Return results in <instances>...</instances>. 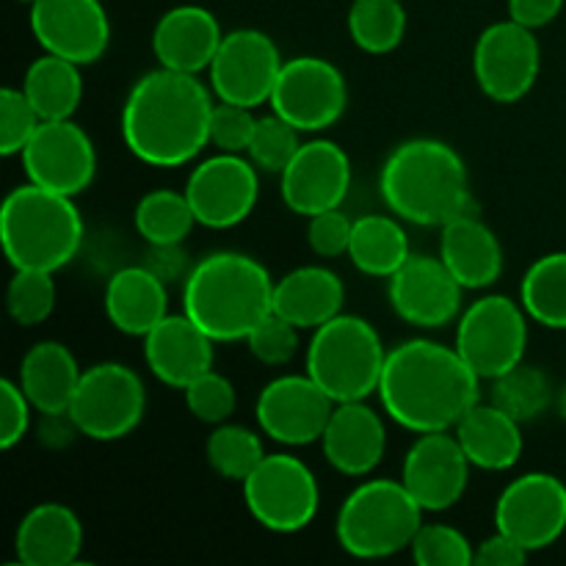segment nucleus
<instances>
[{"label":"nucleus","mask_w":566,"mask_h":566,"mask_svg":"<svg viewBox=\"0 0 566 566\" xmlns=\"http://www.w3.org/2000/svg\"><path fill=\"white\" fill-rule=\"evenodd\" d=\"M216 97L199 75L158 66L133 83L122 105V142L147 166L177 169L210 144Z\"/></svg>","instance_id":"f257e3e1"},{"label":"nucleus","mask_w":566,"mask_h":566,"mask_svg":"<svg viewBox=\"0 0 566 566\" xmlns=\"http://www.w3.org/2000/svg\"><path fill=\"white\" fill-rule=\"evenodd\" d=\"M376 396L387 418L412 434L451 431L481 401V379L457 346L415 337L387 352Z\"/></svg>","instance_id":"f03ea898"},{"label":"nucleus","mask_w":566,"mask_h":566,"mask_svg":"<svg viewBox=\"0 0 566 566\" xmlns=\"http://www.w3.org/2000/svg\"><path fill=\"white\" fill-rule=\"evenodd\" d=\"M379 193L392 216L415 227H442L473 210L468 164L440 138L396 144L381 164Z\"/></svg>","instance_id":"7ed1b4c3"},{"label":"nucleus","mask_w":566,"mask_h":566,"mask_svg":"<svg viewBox=\"0 0 566 566\" xmlns=\"http://www.w3.org/2000/svg\"><path fill=\"white\" fill-rule=\"evenodd\" d=\"M274 282L252 254L213 252L182 282V313L216 343L247 340L274 313Z\"/></svg>","instance_id":"20e7f679"},{"label":"nucleus","mask_w":566,"mask_h":566,"mask_svg":"<svg viewBox=\"0 0 566 566\" xmlns=\"http://www.w3.org/2000/svg\"><path fill=\"white\" fill-rule=\"evenodd\" d=\"M0 241L14 271H61L83 243V219L75 197L25 182L6 193Z\"/></svg>","instance_id":"39448f33"},{"label":"nucleus","mask_w":566,"mask_h":566,"mask_svg":"<svg viewBox=\"0 0 566 566\" xmlns=\"http://www.w3.org/2000/svg\"><path fill=\"white\" fill-rule=\"evenodd\" d=\"M423 509L401 479H368L354 486L335 520L337 545L354 558H390L409 551Z\"/></svg>","instance_id":"423d86ee"},{"label":"nucleus","mask_w":566,"mask_h":566,"mask_svg":"<svg viewBox=\"0 0 566 566\" xmlns=\"http://www.w3.org/2000/svg\"><path fill=\"white\" fill-rule=\"evenodd\" d=\"M385 363L379 332L359 315H335L310 337L307 374L335 403L376 396Z\"/></svg>","instance_id":"0eeeda50"},{"label":"nucleus","mask_w":566,"mask_h":566,"mask_svg":"<svg viewBox=\"0 0 566 566\" xmlns=\"http://www.w3.org/2000/svg\"><path fill=\"white\" fill-rule=\"evenodd\" d=\"M249 514L274 534H298L321 509V486L307 462L293 453H265L243 479Z\"/></svg>","instance_id":"6e6552de"},{"label":"nucleus","mask_w":566,"mask_h":566,"mask_svg":"<svg viewBox=\"0 0 566 566\" xmlns=\"http://www.w3.org/2000/svg\"><path fill=\"white\" fill-rule=\"evenodd\" d=\"M528 321L520 302L501 293H486L457 318L453 346L481 381H492L525 359Z\"/></svg>","instance_id":"1a4fd4ad"},{"label":"nucleus","mask_w":566,"mask_h":566,"mask_svg":"<svg viewBox=\"0 0 566 566\" xmlns=\"http://www.w3.org/2000/svg\"><path fill=\"white\" fill-rule=\"evenodd\" d=\"M147 412L142 376L122 363H97L83 370L70 403V418L83 437L97 442L125 440Z\"/></svg>","instance_id":"9d476101"},{"label":"nucleus","mask_w":566,"mask_h":566,"mask_svg":"<svg viewBox=\"0 0 566 566\" xmlns=\"http://www.w3.org/2000/svg\"><path fill=\"white\" fill-rule=\"evenodd\" d=\"M269 103L271 111L302 133H321L337 125L346 114V75L321 55L285 59Z\"/></svg>","instance_id":"9b49d317"},{"label":"nucleus","mask_w":566,"mask_h":566,"mask_svg":"<svg viewBox=\"0 0 566 566\" xmlns=\"http://www.w3.org/2000/svg\"><path fill=\"white\" fill-rule=\"evenodd\" d=\"M282 64L285 59L269 33L258 28H235L224 33L208 66L210 92L221 103L254 111L271 99Z\"/></svg>","instance_id":"f8f14e48"},{"label":"nucleus","mask_w":566,"mask_h":566,"mask_svg":"<svg viewBox=\"0 0 566 566\" xmlns=\"http://www.w3.org/2000/svg\"><path fill=\"white\" fill-rule=\"evenodd\" d=\"M542 70L539 39L512 17L481 31L473 48V75L492 103H520Z\"/></svg>","instance_id":"ddd939ff"},{"label":"nucleus","mask_w":566,"mask_h":566,"mask_svg":"<svg viewBox=\"0 0 566 566\" xmlns=\"http://www.w3.org/2000/svg\"><path fill=\"white\" fill-rule=\"evenodd\" d=\"M258 166L238 153H219L193 166L186 180L197 224L208 230H232L252 216L260 197Z\"/></svg>","instance_id":"4468645a"},{"label":"nucleus","mask_w":566,"mask_h":566,"mask_svg":"<svg viewBox=\"0 0 566 566\" xmlns=\"http://www.w3.org/2000/svg\"><path fill=\"white\" fill-rule=\"evenodd\" d=\"M495 531H503L528 553L547 551L566 531V484L553 473H525L501 492Z\"/></svg>","instance_id":"2eb2a0df"},{"label":"nucleus","mask_w":566,"mask_h":566,"mask_svg":"<svg viewBox=\"0 0 566 566\" xmlns=\"http://www.w3.org/2000/svg\"><path fill=\"white\" fill-rule=\"evenodd\" d=\"M28 182L77 197L97 175L92 136L72 119H44L20 153Z\"/></svg>","instance_id":"dca6fc26"},{"label":"nucleus","mask_w":566,"mask_h":566,"mask_svg":"<svg viewBox=\"0 0 566 566\" xmlns=\"http://www.w3.org/2000/svg\"><path fill=\"white\" fill-rule=\"evenodd\" d=\"M352 191V160L340 144L310 138L280 171V197L291 213L310 216L335 210Z\"/></svg>","instance_id":"f3484780"},{"label":"nucleus","mask_w":566,"mask_h":566,"mask_svg":"<svg viewBox=\"0 0 566 566\" xmlns=\"http://www.w3.org/2000/svg\"><path fill=\"white\" fill-rule=\"evenodd\" d=\"M335 401L310 379L302 376H280L260 390L254 401V418L269 440L287 448H304L321 442Z\"/></svg>","instance_id":"a211bd4d"},{"label":"nucleus","mask_w":566,"mask_h":566,"mask_svg":"<svg viewBox=\"0 0 566 566\" xmlns=\"http://www.w3.org/2000/svg\"><path fill=\"white\" fill-rule=\"evenodd\" d=\"M462 293L457 276L442 258L412 254L387 280V302L403 324L415 329H440L462 315Z\"/></svg>","instance_id":"6ab92c4d"},{"label":"nucleus","mask_w":566,"mask_h":566,"mask_svg":"<svg viewBox=\"0 0 566 566\" xmlns=\"http://www.w3.org/2000/svg\"><path fill=\"white\" fill-rule=\"evenodd\" d=\"M31 33L44 53L86 66L108 50L111 20L99 0H33Z\"/></svg>","instance_id":"aec40b11"},{"label":"nucleus","mask_w":566,"mask_h":566,"mask_svg":"<svg viewBox=\"0 0 566 566\" xmlns=\"http://www.w3.org/2000/svg\"><path fill=\"white\" fill-rule=\"evenodd\" d=\"M470 459L453 431L418 434L403 457L401 481L423 512H448L470 484Z\"/></svg>","instance_id":"412c9836"},{"label":"nucleus","mask_w":566,"mask_h":566,"mask_svg":"<svg viewBox=\"0 0 566 566\" xmlns=\"http://www.w3.org/2000/svg\"><path fill=\"white\" fill-rule=\"evenodd\" d=\"M321 451L332 470L348 479H365L385 459V420L365 401L335 403L329 423L321 434Z\"/></svg>","instance_id":"4be33fe9"},{"label":"nucleus","mask_w":566,"mask_h":566,"mask_svg":"<svg viewBox=\"0 0 566 566\" xmlns=\"http://www.w3.org/2000/svg\"><path fill=\"white\" fill-rule=\"evenodd\" d=\"M213 357L216 340L186 313H169L149 335H144V363L149 374L171 390H186L193 379L208 374Z\"/></svg>","instance_id":"5701e85b"},{"label":"nucleus","mask_w":566,"mask_h":566,"mask_svg":"<svg viewBox=\"0 0 566 566\" xmlns=\"http://www.w3.org/2000/svg\"><path fill=\"white\" fill-rule=\"evenodd\" d=\"M221 39L224 33L213 11L205 6L182 3L155 22L153 53L158 66L199 75V72H208Z\"/></svg>","instance_id":"b1692460"},{"label":"nucleus","mask_w":566,"mask_h":566,"mask_svg":"<svg viewBox=\"0 0 566 566\" xmlns=\"http://www.w3.org/2000/svg\"><path fill=\"white\" fill-rule=\"evenodd\" d=\"M440 258L464 291H484L503 274L501 241L475 208L440 227Z\"/></svg>","instance_id":"393cba45"},{"label":"nucleus","mask_w":566,"mask_h":566,"mask_svg":"<svg viewBox=\"0 0 566 566\" xmlns=\"http://www.w3.org/2000/svg\"><path fill=\"white\" fill-rule=\"evenodd\" d=\"M105 318L122 335L144 337L169 315V285L147 265H125L105 282Z\"/></svg>","instance_id":"a878e982"},{"label":"nucleus","mask_w":566,"mask_h":566,"mask_svg":"<svg viewBox=\"0 0 566 566\" xmlns=\"http://www.w3.org/2000/svg\"><path fill=\"white\" fill-rule=\"evenodd\" d=\"M83 551V525L64 503H39L14 531L17 562L25 566H70Z\"/></svg>","instance_id":"bb28decb"},{"label":"nucleus","mask_w":566,"mask_h":566,"mask_svg":"<svg viewBox=\"0 0 566 566\" xmlns=\"http://www.w3.org/2000/svg\"><path fill=\"white\" fill-rule=\"evenodd\" d=\"M343 280L324 265H298L274 282V313L298 329H318L343 313Z\"/></svg>","instance_id":"cd10ccee"},{"label":"nucleus","mask_w":566,"mask_h":566,"mask_svg":"<svg viewBox=\"0 0 566 566\" xmlns=\"http://www.w3.org/2000/svg\"><path fill=\"white\" fill-rule=\"evenodd\" d=\"M520 426H523L520 420H514L492 401H479L451 431L457 434L459 446L464 448L473 468L486 470V473H503V470H512L523 457L525 440Z\"/></svg>","instance_id":"c85d7f7f"},{"label":"nucleus","mask_w":566,"mask_h":566,"mask_svg":"<svg viewBox=\"0 0 566 566\" xmlns=\"http://www.w3.org/2000/svg\"><path fill=\"white\" fill-rule=\"evenodd\" d=\"M81 376V365L64 343L42 340L25 352L17 381L36 412L64 415L70 412Z\"/></svg>","instance_id":"c756f323"},{"label":"nucleus","mask_w":566,"mask_h":566,"mask_svg":"<svg viewBox=\"0 0 566 566\" xmlns=\"http://www.w3.org/2000/svg\"><path fill=\"white\" fill-rule=\"evenodd\" d=\"M346 258L352 260L359 274L390 280L412 258L403 221L392 213H365L354 219Z\"/></svg>","instance_id":"7c9ffc66"},{"label":"nucleus","mask_w":566,"mask_h":566,"mask_svg":"<svg viewBox=\"0 0 566 566\" xmlns=\"http://www.w3.org/2000/svg\"><path fill=\"white\" fill-rule=\"evenodd\" d=\"M22 92L44 119H72L83 99L81 64L42 53L22 77Z\"/></svg>","instance_id":"2f4dec72"},{"label":"nucleus","mask_w":566,"mask_h":566,"mask_svg":"<svg viewBox=\"0 0 566 566\" xmlns=\"http://www.w3.org/2000/svg\"><path fill=\"white\" fill-rule=\"evenodd\" d=\"M520 304L534 324L566 329V252L542 254L520 282Z\"/></svg>","instance_id":"473e14b6"},{"label":"nucleus","mask_w":566,"mask_h":566,"mask_svg":"<svg viewBox=\"0 0 566 566\" xmlns=\"http://www.w3.org/2000/svg\"><path fill=\"white\" fill-rule=\"evenodd\" d=\"M346 25L348 36L363 53L387 55L403 42L407 9L401 0H352Z\"/></svg>","instance_id":"72a5a7b5"},{"label":"nucleus","mask_w":566,"mask_h":566,"mask_svg":"<svg viewBox=\"0 0 566 566\" xmlns=\"http://www.w3.org/2000/svg\"><path fill=\"white\" fill-rule=\"evenodd\" d=\"M490 385V401L506 415H512L514 420H520V423H531V420L542 418L551 409L553 398H556L551 376L536 368V365L525 363V359L514 365L512 370L497 376V379H492Z\"/></svg>","instance_id":"f704fd0d"},{"label":"nucleus","mask_w":566,"mask_h":566,"mask_svg":"<svg viewBox=\"0 0 566 566\" xmlns=\"http://www.w3.org/2000/svg\"><path fill=\"white\" fill-rule=\"evenodd\" d=\"M138 235L149 243H182L191 235L197 216L186 191H171V188H155L144 193L133 213Z\"/></svg>","instance_id":"c9c22d12"},{"label":"nucleus","mask_w":566,"mask_h":566,"mask_svg":"<svg viewBox=\"0 0 566 566\" xmlns=\"http://www.w3.org/2000/svg\"><path fill=\"white\" fill-rule=\"evenodd\" d=\"M205 457L208 464L227 481H238L243 484L249 473L260 464L265 457L263 440L258 431L247 429V426L235 423H219L208 434L205 442Z\"/></svg>","instance_id":"e433bc0d"},{"label":"nucleus","mask_w":566,"mask_h":566,"mask_svg":"<svg viewBox=\"0 0 566 566\" xmlns=\"http://www.w3.org/2000/svg\"><path fill=\"white\" fill-rule=\"evenodd\" d=\"M55 282L50 271H14L6 291V310L20 326H39L53 315Z\"/></svg>","instance_id":"4c0bfd02"},{"label":"nucleus","mask_w":566,"mask_h":566,"mask_svg":"<svg viewBox=\"0 0 566 566\" xmlns=\"http://www.w3.org/2000/svg\"><path fill=\"white\" fill-rule=\"evenodd\" d=\"M298 127H293L291 122L282 119L276 111L260 116L258 125H254L252 144L247 149V158L258 166L260 171H269V175H280L287 164L293 160V155L302 147V138H298Z\"/></svg>","instance_id":"58836bf2"},{"label":"nucleus","mask_w":566,"mask_h":566,"mask_svg":"<svg viewBox=\"0 0 566 566\" xmlns=\"http://www.w3.org/2000/svg\"><path fill=\"white\" fill-rule=\"evenodd\" d=\"M409 553L418 566H473L475 545H470L468 536L453 525L423 523Z\"/></svg>","instance_id":"ea45409f"},{"label":"nucleus","mask_w":566,"mask_h":566,"mask_svg":"<svg viewBox=\"0 0 566 566\" xmlns=\"http://www.w3.org/2000/svg\"><path fill=\"white\" fill-rule=\"evenodd\" d=\"M182 392H186L188 412H191L199 423L219 426V423H227V420L235 415V407H238L235 385H232L227 376L216 374L213 368H210L208 374L199 376V379H193Z\"/></svg>","instance_id":"a19ab883"},{"label":"nucleus","mask_w":566,"mask_h":566,"mask_svg":"<svg viewBox=\"0 0 566 566\" xmlns=\"http://www.w3.org/2000/svg\"><path fill=\"white\" fill-rule=\"evenodd\" d=\"M39 125H42V116L36 114L22 86L0 88V155L3 158L20 155Z\"/></svg>","instance_id":"79ce46f5"},{"label":"nucleus","mask_w":566,"mask_h":566,"mask_svg":"<svg viewBox=\"0 0 566 566\" xmlns=\"http://www.w3.org/2000/svg\"><path fill=\"white\" fill-rule=\"evenodd\" d=\"M298 326H293L291 321H285L282 315L271 313L254 326L247 335V348L258 363L271 365H287L298 352Z\"/></svg>","instance_id":"37998d69"},{"label":"nucleus","mask_w":566,"mask_h":566,"mask_svg":"<svg viewBox=\"0 0 566 566\" xmlns=\"http://www.w3.org/2000/svg\"><path fill=\"white\" fill-rule=\"evenodd\" d=\"M254 125L258 119L252 116V108L216 99L213 114H210V144H216L221 153L243 155L252 144Z\"/></svg>","instance_id":"c03bdc74"},{"label":"nucleus","mask_w":566,"mask_h":566,"mask_svg":"<svg viewBox=\"0 0 566 566\" xmlns=\"http://www.w3.org/2000/svg\"><path fill=\"white\" fill-rule=\"evenodd\" d=\"M352 230L354 219H348L340 208L324 210V213H315L307 219V247L318 258H343V254H348Z\"/></svg>","instance_id":"a18cd8bd"},{"label":"nucleus","mask_w":566,"mask_h":566,"mask_svg":"<svg viewBox=\"0 0 566 566\" xmlns=\"http://www.w3.org/2000/svg\"><path fill=\"white\" fill-rule=\"evenodd\" d=\"M33 403L22 392L20 381L0 379V448L11 451L20 446L22 437L31 429Z\"/></svg>","instance_id":"49530a36"},{"label":"nucleus","mask_w":566,"mask_h":566,"mask_svg":"<svg viewBox=\"0 0 566 566\" xmlns=\"http://www.w3.org/2000/svg\"><path fill=\"white\" fill-rule=\"evenodd\" d=\"M528 556L531 553L520 542H514L503 531H495L475 545L473 566H520L528 562Z\"/></svg>","instance_id":"de8ad7c7"},{"label":"nucleus","mask_w":566,"mask_h":566,"mask_svg":"<svg viewBox=\"0 0 566 566\" xmlns=\"http://www.w3.org/2000/svg\"><path fill=\"white\" fill-rule=\"evenodd\" d=\"M144 265H147L149 271H155L166 285L175 280L186 282V276L191 274L193 269V265H188V254L186 249H182V243H149Z\"/></svg>","instance_id":"09e8293b"},{"label":"nucleus","mask_w":566,"mask_h":566,"mask_svg":"<svg viewBox=\"0 0 566 566\" xmlns=\"http://www.w3.org/2000/svg\"><path fill=\"white\" fill-rule=\"evenodd\" d=\"M564 9V0H509V17L520 25L539 31L551 25Z\"/></svg>","instance_id":"8fccbe9b"},{"label":"nucleus","mask_w":566,"mask_h":566,"mask_svg":"<svg viewBox=\"0 0 566 566\" xmlns=\"http://www.w3.org/2000/svg\"><path fill=\"white\" fill-rule=\"evenodd\" d=\"M556 407H558V415H562V420H566V387L562 392H558L556 398Z\"/></svg>","instance_id":"3c124183"},{"label":"nucleus","mask_w":566,"mask_h":566,"mask_svg":"<svg viewBox=\"0 0 566 566\" xmlns=\"http://www.w3.org/2000/svg\"><path fill=\"white\" fill-rule=\"evenodd\" d=\"M20 3H33V0H20Z\"/></svg>","instance_id":"603ef678"}]
</instances>
